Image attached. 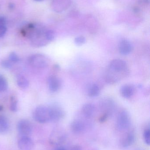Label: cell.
<instances>
[{
  "label": "cell",
  "instance_id": "cell-1",
  "mask_svg": "<svg viewBox=\"0 0 150 150\" xmlns=\"http://www.w3.org/2000/svg\"><path fill=\"white\" fill-rule=\"evenodd\" d=\"M33 118L35 121L44 123L51 121V112L49 107L40 106L35 108L33 112Z\"/></svg>",
  "mask_w": 150,
  "mask_h": 150
},
{
  "label": "cell",
  "instance_id": "cell-2",
  "mask_svg": "<svg viewBox=\"0 0 150 150\" xmlns=\"http://www.w3.org/2000/svg\"><path fill=\"white\" fill-rule=\"evenodd\" d=\"M28 63L33 67L37 69H44L48 66V59L44 54H35L28 58Z\"/></svg>",
  "mask_w": 150,
  "mask_h": 150
},
{
  "label": "cell",
  "instance_id": "cell-3",
  "mask_svg": "<svg viewBox=\"0 0 150 150\" xmlns=\"http://www.w3.org/2000/svg\"><path fill=\"white\" fill-rule=\"evenodd\" d=\"M131 125V119L127 111H122L119 114L116 121V127L119 131L127 129Z\"/></svg>",
  "mask_w": 150,
  "mask_h": 150
},
{
  "label": "cell",
  "instance_id": "cell-4",
  "mask_svg": "<svg viewBox=\"0 0 150 150\" xmlns=\"http://www.w3.org/2000/svg\"><path fill=\"white\" fill-rule=\"evenodd\" d=\"M67 137V134L63 129H58L54 130L51 134L50 141L52 144L60 145L65 142Z\"/></svg>",
  "mask_w": 150,
  "mask_h": 150
},
{
  "label": "cell",
  "instance_id": "cell-5",
  "mask_svg": "<svg viewBox=\"0 0 150 150\" xmlns=\"http://www.w3.org/2000/svg\"><path fill=\"white\" fill-rule=\"evenodd\" d=\"M18 132L21 137H29L32 131L31 124L29 121L22 120L19 121L17 126Z\"/></svg>",
  "mask_w": 150,
  "mask_h": 150
},
{
  "label": "cell",
  "instance_id": "cell-6",
  "mask_svg": "<svg viewBox=\"0 0 150 150\" xmlns=\"http://www.w3.org/2000/svg\"><path fill=\"white\" fill-rule=\"evenodd\" d=\"M136 141V134L134 130L129 131L121 140L120 145L124 149L132 146Z\"/></svg>",
  "mask_w": 150,
  "mask_h": 150
},
{
  "label": "cell",
  "instance_id": "cell-7",
  "mask_svg": "<svg viewBox=\"0 0 150 150\" xmlns=\"http://www.w3.org/2000/svg\"><path fill=\"white\" fill-rule=\"evenodd\" d=\"M49 108L51 112V121H58L61 120L65 115V112L63 110L57 106H53Z\"/></svg>",
  "mask_w": 150,
  "mask_h": 150
},
{
  "label": "cell",
  "instance_id": "cell-8",
  "mask_svg": "<svg viewBox=\"0 0 150 150\" xmlns=\"http://www.w3.org/2000/svg\"><path fill=\"white\" fill-rule=\"evenodd\" d=\"M127 63L124 60L120 59L113 60L110 62V68L115 72L124 71L127 68Z\"/></svg>",
  "mask_w": 150,
  "mask_h": 150
},
{
  "label": "cell",
  "instance_id": "cell-9",
  "mask_svg": "<svg viewBox=\"0 0 150 150\" xmlns=\"http://www.w3.org/2000/svg\"><path fill=\"white\" fill-rule=\"evenodd\" d=\"M48 83L49 90L53 92L57 91L61 85L60 80L57 77L54 76L49 77L48 79Z\"/></svg>",
  "mask_w": 150,
  "mask_h": 150
},
{
  "label": "cell",
  "instance_id": "cell-10",
  "mask_svg": "<svg viewBox=\"0 0 150 150\" xmlns=\"http://www.w3.org/2000/svg\"><path fill=\"white\" fill-rule=\"evenodd\" d=\"M33 145V142L29 137H22L18 141V147L20 150H31Z\"/></svg>",
  "mask_w": 150,
  "mask_h": 150
},
{
  "label": "cell",
  "instance_id": "cell-11",
  "mask_svg": "<svg viewBox=\"0 0 150 150\" xmlns=\"http://www.w3.org/2000/svg\"><path fill=\"white\" fill-rule=\"evenodd\" d=\"M70 128L72 133L76 134H79L85 130V126L82 122L79 120H76L71 122Z\"/></svg>",
  "mask_w": 150,
  "mask_h": 150
},
{
  "label": "cell",
  "instance_id": "cell-12",
  "mask_svg": "<svg viewBox=\"0 0 150 150\" xmlns=\"http://www.w3.org/2000/svg\"><path fill=\"white\" fill-rule=\"evenodd\" d=\"M132 45L128 40H122L119 45V51L122 55H128L132 51Z\"/></svg>",
  "mask_w": 150,
  "mask_h": 150
},
{
  "label": "cell",
  "instance_id": "cell-13",
  "mask_svg": "<svg viewBox=\"0 0 150 150\" xmlns=\"http://www.w3.org/2000/svg\"><path fill=\"white\" fill-rule=\"evenodd\" d=\"M70 0H54L52 7L55 11L60 12L70 6V3H66V2H70Z\"/></svg>",
  "mask_w": 150,
  "mask_h": 150
},
{
  "label": "cell",
  "instance_id": "cell-14",
  "mask_svg": "<svg viewBox=\"0 0 150 150\" xmlns=\"http://www.w3.org/2000/svg\"><path fill=\"white\" fill-rule=\"evenodd\" d=\"M135 92V88L131 84H126L122 86L120 89V93L122 96L125 98H129L134 95Z\"/></svg>",
  "mask_w": 150,
  "mask_h": 150
},
{
  "label": "cell",
  "instance_id": "cell-15",
  "mask_svg": "<svg viewBox=\"0 0 150 150\" xmlns=\"http://www.w3.org/2000/svg\"><path fill=\"white\" fill-rule=\"evenodd\" d=\"M95 110L94 105L91 103H88L84 105L82 107V112L86 118H90L93 116Z\"/></svg>",
  "mask_w": 150,
  "mask_h": 150
},
{
  "label": "cell",
  "instance_id": "cell-16",
  "mask_svg": "<svg viewBox=\"0 0 150 150\" xmlns=\"http://www.w3.org/2000/svg\"><path fill=\"white\" fill-rule=\"evenodd\" d=\"M16 82L18 86L21 89H26L29 86V81L23 75H18L16 77Z\"/></svg>",
  "mask_w": 150,
  "mask_h": 150
},
{
  "label": "cell",
  "instance_id": "cell-17",
  "mask_svg": "<svg viewBox=\"0 0 150 150\" xmlns=\"http://www.w3.org/2000/svg\"><path fill=\"white\" fill-rule=\"evenodd\" d=\"M9 124L6 117L0 115V133H4L8 130Z\"/></svg>",
  "mask_w": 150,
  "mask_h": 150
},
{
  "label": "cell",
  "instance_id": "cell-18",
  "mask_svg": "<svg viewBox=\"0 0 150 150\" xmlns=\"http://www.w3.org/2000/svg\"><path fill=\"white\" fill-rule=\"evenodd\" d=\"M100 92V89L97 85L92 84L90 87L88 91V94L91 97H96L98 96Z\"/></svg>",
  "mask_w": 150,
  "mask_h": 150
},
{
  "label": "cell",
  "instance_id": "cell-19",
  "mask_svg": "<svg viewBox=\"0 0 150 150\" xmlns=\"http://www.w3.org/2000/svg\"><path fill=\"white\" fill-rule=\"evenodd\" d=\"M7 31L6 20L4 16H0V38H2L5 35Z\"/></svg>",
  "mask_w": 150,
  "mask_h": 150
},
{
  "label": "cell",
  "instance_id": "cell-20",
  "mask_svg": "<svg viewBox=\"0 0 150 150\" xmlns=\"http://www.w3.org/2000/svg\"><path fill=\"white\" fill-rule=\"evenodd\" d=\"M8 82L3 76L0 75V92L4 91L8 88Z\"/></svg>",
  "mask_w": 150,
  "mask_h": 150
},
{
  "label": "cell",
  "instance_id": "cell-21",
  "mask_svg": "<svg viewBox=\"0 0 150 150\" xmlns=\"http://www.w3.org/2000/svg\"><path fill=\"white\" fill-rule=\"evenodd\" d=\"M9 59V60L12 63H17L20 61L19 57L17 54L14 52H12L10 54Z\"/></svg>",
  "mask_w": 150,
  "mask_h": 150
},
{
  "label": "cell",
  "instance_id": "cell-22",
  "mask_svg": "<svg viewBox=\"0 0 150 150\" xmlns=\"http://www.w3.org/2000/svg\"><path fill=\"white\" fill-rule=\"evenodd\" d=\"M17 105L18 102L16 99L14 97H11V99L10 105V110L12 112H16L17 110Z\"/></svg>",
  "mask_w": 150,
  "mask_h": 150
},
{
  "label": "cell",
  "instance_id": "cell-23",
  "mask_svg": "<svg viewBox=\"0 0 150 150\" xmlns=\"http://www.w3.org/2000/svg\"><path fill=\"white\" fill-rule=\"evenodd\" d=\"M144 139L147 145L150 144V130L149 128L146 129L144 132Z\"/></svg>",
  "mask_w": 150,
  "mask_h": 150
},
{
  "label": "cell",
  "instance_id": "cell-24",
  "mask_svg": "<svg viewBox=\"0 0 150 150\" xmlns=\"http://www.w3.org/2000/svg\"><path fill=\"white\" fill-rule=\"evenodd\" d=\"M86 41L85 38L83 36H79L75 38V42L76 45L81 46L84 44Z\"/></svg>",
  "mask_w": 150,
  "mask_h": 150
},
{
  "label": "cell",
  "instance_id": "cell-25",
  "mask_svg": "<svg viewBox=\"0 0 150 150\" xmlns=\"http://www.w3.org/2000/svg\"><path fill=\"white\" fill-rule=\"evenodd\" d=\"M46 37L48 40L49 42L53 41L55 37V33L51 30H48L46 32Z\"/></svg>",
  "mask_w": 150,
  "mask_h": 150
},
{
  "label": "cell",
  "instance_id": "cell-26",
  "mask_svg": "<svg viewBox=\"0 0 150 150\" xmlns=\"http://www.w3.org/2000/svg\"><path fill=\"white\" fill-rule=\"evenodd\" d=\"M12 63L9 60H3L1 62V65L5 69H10L12 67Z\"/></svg>",
  "mask_w": 150,
  "mask_h": 150
},
{
  "label": "cell",
  "instance_id": "cell-27",
  "mask_svg": "<svg viewBox=\"0 0 150 150\" xmlns=\"http://www.w3.org/2000/svg\"><path fill=\"white\" fill-rule=\"evenodd\" d=\"M108 116H109V115H108L107 114H104L102 116H101V117L100 118V122H101V123H103V122H105L107 120Z\"/></svg>",
  "mask_w": 150,
  "mask_h": 150
},
{
  "label": "cell",
  "instance_id": "cell-28",
  "mask_svg": "<svg viewBox=\"0 0 150 150\" xmlns=\"http://www.w3.org/2000/svg\"><path fill=\"white\" fill-rule=\"evenodd\" d=\"M69 150H82V149L79 145H75L72 146Z\"/></svg>",
  "mask_w": 150,
  "mask_h": 150
},
{
  "label": "cell",
  "instance_id": "cell-29",
  "mask_svg": "<svg viewBox=\"0 0 150 150\" xmlns=\"http://www.w3.org/2000/svg\"><path fill=\"white\" fill-rule=\"evenodd\" d=\"M55 150H68L66 148H65V147H63V146H60V147H58L57 149H56Z\"/></svg>",
  "mask_w": 150,
  "mask_h": 150
},
{
  "label": "cell",
  "instance_id": "cell-30",
  "mask_svg": "<svg viewBox=\"0 0 150 150\" xmlns=\"http://www.w3.org/2000/svg\"><path fill=\"white\" fill-rule=\"evenodd\" d=\"M36 1H43V0H35Z\"/></svg>",
  "mask_w": 150,
  "mask_h": 150
},
{
  "label": "cell",
  "instance_id": "cell-31",
  "mask_svg": "<svg viewBox=\"0 0 150 150\" xmlns=\"http://www.w3.org/2000/svg\"></svg>",
  "mask_w": 150,
  "mask_h": 150
}]
</instances>
